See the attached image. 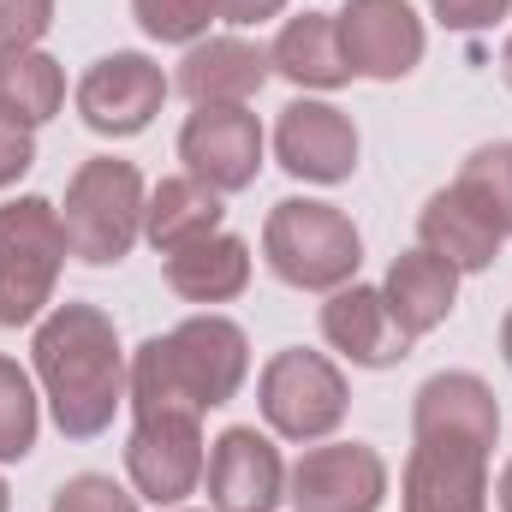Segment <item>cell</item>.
I'll list each match as a JSON object with an SVG mask.
<instances>
[{"label": "cell", "mask_w": 512, "mask_h": 512, "mask_svg": "<svg viewBox=\"0 0 512 512\" xmlns=\"http://www.w3.org/2000/svg\"><path fill=\"white\" fill-rule=\"evenodd\" d=\"M262 417L286 441H322L346 417V376L322 352H274L262 370Z\"/></svg>", "instance_id": "obj_8"}, {"label": "cell", "mask_w": 512, "mask_h": 512, "mask_svg": "<svg viewBox=\"0 0 512 512\" xmlns=\"http://www.w3.org/2000/svg\"><path fill=\"white\" fill-rule=\"evenodd\" d=\"M167 286L191 304H227L251 286V245L233 233H209L197 245L167 251Z\"/></svg>", "instance_id": "obj_18"}, {"label": "cell", "mask_w": 512, "mask_h": 512, "mask_svg": "<svg viewBox=\"0 0 512 512\" xmlns=\"http://www.w3.org/2000/svg\"><path fill=\"white\" fill-rule=\"evenodd\" d=\"M268 78V54L239 36H209L179 60V90L197 108H245Z\"/></svg>", "instance_id": "obj_16"}, {"label": "cell", "mask_w": 512, "mask_h": 512, "mask_svg": "<svg viewBox=\"0 0 512 512\" xmlns=\"http://www.w3.org/2000/svg\"><path fill=\"white\" fill-rule=\"evenodd\" d=\"M143 179L131 161H114V155H96L72 173L66 185V209H60V227H66V245L72 256L108 268L137 245L143 233Z\"/></svg>", "instance_id": "obj_5"}, {"label": "cell", "mask_w": 512, "mask_h": 512, "mask_svg": "<svg viewBox=\"0 0 512 512\" xmlns=\"http://www.w3.org/2000/svg\"><path fill=\"white\" fill-rule=\"evenodd\" d=\"M221 191H209L203 179H161L155 185V197L143 203V233H149V245L167 256L179 251V245H197V239H209V233H221Z\"/></svg>", "instance_id": "obj_20"}, {"label": "cell", "mask_w": 512, "mask_h": 512, "mask_svg": "<svg viewBox=\"0 0 512 512\" xmlns=\"http://www.w3.org/2000/svg\"><path fill=\"white\" fill-rule=\"evenodd\" d=\"M417 233H423V251L447 256L459 274H465V268H489V262L501 256V233H495V221H489L477 203H465L453 185L435 191V197L423 203Z\"/></svg>", "instance_id": "obj_19"}, {"label": "cell", "mask_w": 512, "mask_h": 512, "mask_svg": "<svg viewBox=\"0 0 512 512\" xmlns=\"http://www.w3.org/2000/svg\"><path fill=\"white\" fill-rule=\"evenodd\" d=\"M209 6V18H227V24H262V18H274L286 0H203Z\"/></svg>", "instance_id": "obj_30"}, {"label": "cell", "mask_w": 512, "mask_h": 512, "mask_svg": "<svg viewBox=\"0 0 512 512\" xmlns=\"http://www.w3.org/2000/svg\"><path fill=\"white\" fill-rule=\"evenodd\" d=\"M268 66L292 84H310V90H334L346 84V54H340V36H334V12H304L292 18L274 48H268Z\"/></svg>", "instance_id": "obj_21"}, {"label": "cell", "mask_w": 512, "mask_h": 512, "mask_svg": "<svg viewBox=\"0 0 512 512\" xmlns=\"http://www.w3.org/2000/svg\"><path fill=\"white\" fill-rule=\"evenodd\" d=\"M274 155L286 173L316 179V185H340L358 167V131L340 108L328 102H292L274 126Z\"/></svg>", "instance_id": "obj_13"}, {"label": "cell", "mask_w": 512, "mask_h": 512, "mask_svg": "<svg viewBox=\"0 0 512 512\" xmlns=\"http://www.w3.org/2000/svg\"><path fill=\"white\" fill-rule=\"evenodd\" d=\"M137 429L126 441V471L137 495L155 507H173L197 489L203 477V411L191 405H161V399H131Z\"/></svg>", "instance_id": "obj_7"}, {"label": "cell", "mask_w": 512, "mask_h": 512, "mask_svg": "<svg viewBox=\"0 0 512 512\" xmlns=\"http://www.w3.org/2000/svg\"><path fill=\"white\" fill-rule=\"evenodd\" d=\"M0 512H6V483H0Z\"/></svg>", "instance_id": "obj_34"}, {"label": "cell", "mask_w": 512, "mask_h": 512, "mask_svg": "<svg viewBox=\"0 0 512 512\" xmlns=\"http://www.w3.org/2000/svg\"><path fill=\"white\" fill-rule=\"evenodd\" d=\"M54 512H137V495H126L114 477H96V471H84V477L60 483Z\"/></svg>", "instance_id": "obj_26"}, {"label": "cell", "mask_w": 512, "mask_h": 512, "mask_svg": "<svg viewBox=\"0 0 512 512\" xmlns=\"http://www.w3.org/2000/svg\"><path fill=\"white\" fill-rule=\"evenodd\" d=\"M251 370L245 328L227 316H191L161 340H143L131 358V399H161V405H227Z\"/></svg>", "instance_id": "obj_3"}, {"label": "cell", "mask_w": 512, "mask_h": 512, "mask_svg": "<svg viewBox=\"0 0 512 512\" xmlns=\"http://www.w3.org/2000/svg\"><path fill=\"white\" fill-rule=\"evenodd\" d=\"M501 352H507V364H512V316H507V328H501Z\"/></svg>", "instance_id": "obj_33"}, {"label": "cell", "mask_w": 512, "mask_h": 512, "mask_svg": "<svg viewBox=\"0 0 512 512\" xmlns=\"http://www.w3.org/2000/svg\"><path fill=\"white\" fill-rule=\"evenodd\" d=\"M429 6H435V18H441L447 30H483V24L507 18L512 0H429Z\"/></svg>", "instance_id": "obj_28"}, {"label": "cell", "mask_w": 512, "mask_h": 512, "mask_svg": "<svg viewBox=\"0 0 512 512\" xmlns=\"http://www.w3.org/2000/svg\"><path fill=\"white\" fill-rule=\"evenodd\" d=\"M262 251H268V268H274L286 286L340 292V286L358 274V262H364V239H358V227H352L334 203L286 197V203L268 209Z\"/></svg>", "instance_id": "obj_4"}, {"label": "cell", "mask_w": 512, "mask_h": 512, "mask_svg": "<svg viewBox=\"0 0 512 512\" xmlns=\"http://www.w3.org/2000/svg\"><path fill=\"white\" fill-rule=\"evenodd\" d=\"M286 489L298 512H376L387 495V465L364 441H334V447H310L292 465Z\"/></svg>", "instance_id": "obj_10"}, {"label": "cell", "mask_w": 512, "mask_h": 512, "mask_svg": "<svg viewBox=\"0 0 512 512\" xmlns=\"http://www.w3.org/2000/svg\"><path fill=\"white\" fill-rule=\"evenodd\" d=\"M30 447H36V393L12 358H0V459H24Z\"/></svg>", "instance_id": "obj_24"}, {"label": "cell", "mask_w": 512, "mask_h": 512, "mask_svg": "<svg viewBox=\"0 0 512 512\" xmlns=\"http://www.w3.org/2000/svg\"><path fill=\"white\" fill-rule=\"evenodd\" d=\"M60 96H66V78L48 54L36 48H12L0 54V114L18 120V126H42L60 114Z\"/></svg>", "instance_id": "obj_22"}, {"label": "cell", "mask_w": 512, "mask_h": 512, "mask_svg": "<svg viewBox=\"0 0 512 512\" xmlns=\"http://www.w3.org/2000/svg\"><path fill=\"white\" fill-rule=\"evenodd\" d=\"M131 12L155 42H197L203 24H209L203 0H131Z\"/></svg>", "instance_id": "obj_25"}, {"label": "cell", "mask_w": 512, "mask_h": 512, "mask_svg": "<svg viewBox=\"0 0 512 512\" xmlns=\"http://www.w3.org/2000/svg\"><path fill=\"white\" fill-rule=\"evenodd\" d=\"M66 251L72 245L48 197H18L0 209V328H24L42 316Z\"/></svg>", "instance_id": "obj_6"}, {"label": "cell", "mask_w": 512, "mask_h": 512, "mask_svg": "<svg viewBox=\"0 0 512 512\" xmlns=\"http://www.w3.org/2000/svg\"><path fill=\"white\" fill-rule=\"evenodd\" d=\"M48 24H54V0H0V54L36 48Z\"/></svg>", "instance_id": "obj_27"}, {"label": "cell", "mask_w": 512, "mask_h": 512, "mask_svg": "<svg viewBox=\"0 0 512 512\" xmlns=\"http://www.w3.org/2000/svg\"><path fill=\"white\" fill-rule=\"evenodd\" d=\"M382 298H387V310L399 316V328L417 340V334H429V328H441L453 316L459 268L435 251H405V256H393V268H387Z\"/></svg>", "instance_id": "obj_17"}, {"label": "cell", "mask_w": 512, "mask_h": 512, "mask_svg": "<svg viewBox=\"0 0 512 512\" xmlns=\"http://www.w3.org/2000/svg\"><path fill=\"white\" fill-rule=\"evenodd\" d=\"M209 501L215 512H274L286 501V465L268 435L227 429L209 453Z\"/></svg>", "instance_id": "obj_14"}, {"label": "cell", "mask_w": 512, "mask_h": 512, "mask_svg": "<svg viewBox=\"0 0 512 512\" xmlns=\"http://www.w3.org/2000/svg\"><path fill=\"white\" fill-rule=\"evenodd\" d=\"M334 36L352 78H405L423 60V24L405 0H346L334 12Z\"/></svg>", "instance_id": "obj_9"}, {"label": "cell", "mask_w": 512, "mask_h": 512, "mask_svg": "<svg viewBox=\"0 0 512 512\" xmlns=\"http://www.w3.org/2000/svg\"><path fill=\"white\" fill-rule=\"evenodd\" d=\"M501 512H512V459H507V471H501Z\"/></svg>", "instance_id": "obj_31"}, {"label": "cell", "mask_w": 512, "mask_h": 512, "mask_svg": "<svg viewBox=\"0 0 512 512\" xmlns=\"http://www.w3.org/2000/svg\"><path fill=\"white\" fill-rule=\"evenodd\" d=\"M322 334H328L334 352H346L364 370H387V364H399L411 352V334L387 310L382 286H340L322 304Z\"/></svg>", "instance_id": "obj_15"}, {"label": "cell", "mask_w": 512, "mask_h": 512, "mask_svg": "<svg viewBox=\"0 0 512 512\" xmlns=\"http://www.w3.org/2000/svg\"><path fill=\"white\" fill-rule=\"evenodd\" d=\"M501 72H507V84H512V36H507V48H501Z\"/></svg>", "instance_id": "obj_32"}, {"label": "cell", "mask_w": 512, "mask_h": 512, "mask_svg": "<svg viewBox=\"0 0 512 512\" xmlns=\"http://www.w3.org/2000/svg\"><path fill=\"white\" fill-rule=\"evenodd\" d=\"M179 161L209 191H245L262 167V126L245 108H197L179 131Z\"/></svg>", "instance_id": "obj_12"}, {"label": "cell", "mask_w": 512, "mask_h": 512, "mask_svg": "<svg viewBox=\"0 0 512 512\" xmlns=\"http://www.w3.org/2000/svg\"><path fill=\"white\" fill-rule=\"evenodd\" d=\"M161 96H167V78L149 54H108L84 72L78 84V114L84 126L102 131V137H131L161 114Z\"/></svg>", "instance_id": "obj_11"}, {"label": "cell", "mask_w": 512, "mask_h": 512, "mask_svg": "<svg viewBox=\"0 0 512 512\" xmlns=\"http://www.w3.org/2000/svg\"><path fill=\"white\" fill-rule=\"evenodd\" d=\"M453 191H459L465 203H477V209L495 221L501 239H512V143H483V149L459 167Z\"/></svg>", "instance_id": "obj_23"}, {"label": "cell", "mask_w": 512, "mask_h": 512, "mask_svg": "<svg viewBox=\"0 0 512 512\" xmlns=\"http://www.w3.org/2000/svg\"><path fill=\"white\" fill-rule=\"evenodd\" d=\"M417 447L405 459V512H489V447L501 429L495 393L465 376H429L411 411Z\"/></svg>", "instance_id": "obj_1"}, {"label": "cell", "mask_w": 512, "mask_h": 512, "mask_svg": "<svg viewBox=\"0 0 512 512\" xmlns=\"http://www.w3.org/2000/svg\"><path fill=\"white\" fill-rule=\"evenodd\" d=\"M36 376L48 387L54 423L72 441H90L114 423L120 399H126V358H120V334L96 304H60L42 328H36Z\"/></svg>", "instance_id": "obj_2"}, {"label": "cell", "mask_w": 512, "mask_h": 512, "mask_svg": "<svg viewBox=\"0 0 512 512\" xmlns=\"http://www.w3.org/2000/svg\"><path fill=\"white\" fill-rule=\"evenodd\" d=\"M30 161H36L30 126H18V120H6V114H0V185H12Z\"/></svg>", "instance_id": "obj_29"}]
</instances>
